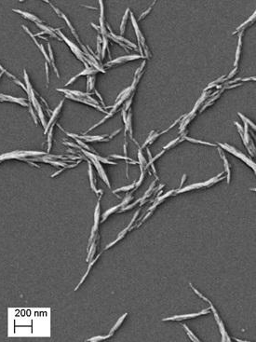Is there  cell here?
<instances>
[{
  "label": "cell",
  "instance_id": "obj_1",
  "mask_svg": "<svg viewBox=\"0 0 256 342\" xmlns=\"http://www.w3.org/2000/svg\"><path fill=\"white\" fill-rule=\"evenodd\" d=\"M207 96H209V93H207L206 91H204L203 93H202V96L197 101V103H196V105H195V106H194V108L192 109V111L191 112L189 113V114H187V115H184V119H183V121H182V124H181V127H180V132H183L184 130H185V128H186V126L189 124V122L192 120V119L196 117V113H197V110L199 109V106H200V104H202V102L207 98Z\"/></svg>",
  "mask_w": 256,
  "mask_h": 342
},
{
  "label": "cell",
  "instance_id": "obj_2",
  "mask_svg": "<svg viewBox=\"0 0 256 342\" xmlns=\"http://www.w3.org/2000/svg\"><path fill=\"white\" fill-rule=\"evenodd\" d=\"M53 31L56 32V33H57V35H59L60 37H61L66 42V44L70 47V49H72V51L75 53V55L76 57H78V58L80 60V61L85 64V66H87V65H88L87 63H86V58H87V57H85V56H84V52H83V51H82L78 46H76L75 44H74L71 40L68 39V38L63 35V34L61 31H60V29H54Z\"/></svg>",
  "mask_w": 256,
  "mask_h": 342
},
{
  "label": "cell",
  "instance_id": "obj_3",
  "mask_svg": "<svg viewBox=\"0 0 256 342\" xmlns=\"http://www.w3.org/2000/svg\"><path fill=\"white\" fill-rule=\"evenodd\" d=\"M218 144H219V146H220L222 148L225 149L226 151H228V152H230L231 154H233V155H235L236 157H237V158H240V159H242L246 164H248L249 166H251V167L253 169L254 172L256 171L255 163H254V162H253L252 159H250L248 157H246L243 153H241L240 151H238L237 148H235V147H231V146H229V144H222V143H219Z\"/></svg>",
  "mask_w": 256,
  "mask_h": 342
},
{
  "label": "cell",
  "instance_id": "obj_4",
  "mask_svg": "<svg viewBox=\"0 0 256 342\" xmlns=\"http://www.w3.org/2000/svg\"><path fill=\"white\" fill-rule=\"evenodd\" d=\"M132 200V194L131 193V194H129L128 196H126L125 197V199L123 200V201L122 202H120L119 204H117V205H116V206H114V207H112V208H110V209H108L104 215H102V222H104L106 219H107V217L111 215V213H115L118 208H122V207H124L125 205H127L128 203H129Z\"/></svg>",
  "mask_w": 256,
  "mask_h": 342
},
{
  "label": "cell",
  "instance_id": "obj_5",
  "mask_svg": "<svg viewBox=\"0 0 256 342\" xmlns=\"http://www.w3.org/2000/svg\"><path fill=\"white\" fill-rule=\"evenodd\" d=\"M207 313H210V309H206L202 311L201 312H198V313H191V314H184V315H175V316H172V317H168V318H165L162 321H181V320H184V319H188V318H195V317H198V316H200V315H204V314H207Z\"/></svg>",
  "mask_w": 256,
  "mask_h": 342
},
{
  "label": "cell",
  "instance_id": "obj_6",
  "mask_svg": "<svg viewBox=\"0 0 256 342\" xmlns=\"http://www.w3.org/2000/svg\"><path fill=\"white\" fill-rule=\"evenodd\" d=\"M91 161H92V163L95 165V167H96V169H97V172L99 173V174H100V176L102 177V180L104 181V183L108 186V187L109 189H111V185H110V182H109V180H108V177H107V175H106V174H105V171H104V169L102 168V164H101V162L98 160V159H93V158H91V157H88Z\"/></svg>",
  "mask_w": 256,
  "mask_h": 342
},
{
  "label": "cell",
  "instance_id": "obj_7",
  "mask_svg": "<svg viewBox=\"0 0 256 342\" xmlns=\"http://www.w3.org/2000/svg\"><path fill=\"white\" fill-rule=\"evenodd\" d=\"M63 100L61 101V103H60V105L54 109V111L52 112V115H51V117H50V119H49V122L47 124V126H46V128H45V132H44L45 134L49 132V129L50 128V126L52 125V123L56 122L57 117H58L60 112H61V109H62V107H63Z\"/></svg>",
  "mask_w": 256,
  "mask_h": 342
},
{
  "label": "cell",
  "instance_id": "obj_8",
  "mask_svg": "<svg viewBox=\"0 0 256 342\" xmlns=\"http://www.w3.org/2000/svg\"><path fill=\"white\" fill-rule=\"evenodd\" d=\"M143 56L142 55H128V56H122V57H119V58H116L115 60H111V61L107 64V65H110V64H122V63H126L128 61H132V60H136V59H140Z\"/></svg>",
  "mask_w": 256,
  "mask_h": 342
},
{
  "label": "cell",
  "instance_id": "obj_9",
  "mask_svg": "<svg viewBox=\"0 0 256 342\" xmlns=\"http://www.w3.org/2000/svg\"><path fill=\"white\" fill-rule=\"evenodd\" d=\"M139 213H140V211L138 210L137 212H136V213H135V216H134V217L132 218V220H131V223L129 224V226H128V227H127V228H125V229L123 230V231H122L121 233H119V235H118V237H117V239H116V240L115 242H113L112 243H110V244H108V245H107V246L105 247V250H107V249H109V248H110L111 246H113L114 244H116V242H118L119 240H121V239H122V238H123V237L125 236V234H126V233H127V232H128V231H129V230H130V228L131 227V225H132V223H133V222H134V220L136 219V216H137L139 215Z\"/></svg>",
  "mask_w": 256,
  "mask_h": 342
},
{
  "label": "cell",
  "instance_id": "obj_10",
  "mask_svg": "<svg viewBox=\"0 0 256 342\" xmlns=\"http://www.w3.org/2000/svg\"><path fill=\"white\" fill-rule=\"evenodd\" d=\"M95 73H97V70L96 69H94V68H92V67H90L89 65L88 66H86L85 67V69L82 71V72H80L78 75H76V76H75L73 79H71L70 80H69V82H67L66 83V86L67 85H70L71 83H73L76 79L78 78H79V76H84V75H88V76H90V75H93V74H95Z\"/></svg>",
  "mask_w": 256,
  "mask_h": 342
},
{
  "label": "cell",
  "instance_id": "obj_11",
  "mask_svg": "<svg viewBox=\"0 0 256 342\" xmlns=\"http://www.w3.org/2000/svg\"><path fill=\"white\" fill-rule=\"evenodd\" d=\"M242 35H243V30L240 31V35H238V43H237V48L236 51V59H235V63H234V68H238V61H240V53H241V48H242Z\"/></svg>",
  "mask_w": 256,
  "mask_h": 342
},
{
  "label": "cell",
  "instance_id": "obj_12",
  "mask_svg": "<svg viewBox=\"0 0 256 342\" xmlns=\"http://www.w3.org/2000/svg\"><path fill=\"white\" fill-rule=\"evenodd\" d=\"M13 11L21 14L22 17H24V18H26V19H28V20H30V21H32L34 22H36V23H42V21L38 18V17H37L36 15H34L32 13H29V12H26V11H22V10H13Z\"/></svg>",
  "mask_w": 256,
  "mask_h": 342
},
{
  "label": "cell",
  "instance_id": "obj_13",
  "mask_svg": "<svg viewBox=\"0 0 256 342\" xmlns=\"http://www.w3.org/2000/svg\"><path fill=\"white\" fill-rule=\"evenodd\" d=\"M0 98H1L3 101H10V102L18 103L19 105H21L22 106H28L26 104V102H25L24 98H17V97H13V96H10V95H6V94H0Z\"/></svg>",
  "mask_w": 256,
  "mask_h": 342
},
{
  "label": "cell",
  "instance_id": "obj_14",
  "mask_svg": "<svg viewBox=\"0 0 256 342\" xmlns=\"http://www.w3.org/2000/svg\"><path fill=\"white\" fill-rule=\"evenodd\" d=\"M127 316H128V313H124V315H123V316H121V317L118 319V321L116 322V323L115 326H113V328L111 329V331H110V333H109V335H108V336H106V337H104V339H107V338H110V337H112V336L115 334V332H116V330L119 328V326H121V324H122V323H123V321L125 320V318L127 317Z\"/></svg>",
  "mask_w": 256,
  "mask_h": 342
},
{
  "label": "cell",
  "instance_id": "obj_15",
  "mask_svg": "<svg viewBox=\"0 0 256 342\" xmlns=\"http://www.w3.org/2000/svg\"><path fill=\"white\" fill-rule=\"evenodd\" d=\"M219 153H220V156H221L222 159H223V160H224V162H225V172L227 173V177H226V179H227V184H229V183H230V178H231V172H230V167H229L228 160H227V159H226L225 155V154L223 153V151H222V149H221V148H219Z\"/></svg>",
  "mask_w": 256,
  "mask_h": 342
},
{
  "label": "cell",
  "instance_id": "obj_16",
  "mask_svg": "<svg viewBox=\"0 0 256 342\" xmlns=\"http://www.w3.org/2000/svg\"><path fill=\"white\" fill-rule=\"evenodd\" d=\"M89 175H90V187L91 189L94 191L95 193H101L102 194V190H97L96 186H95V183H94V177H93V172H92V167H91V163L89 161Z\"/></svg>",
  "mask_w": 256,
  "mask_h": 342
},
{
  "label": "cell",
  "instance_id": "obj_17",
  "mask_svg": "<svg viewBox=\"0 0 256 342\" xmlns=\"http://www.w3.org/2000/svg\"><path fill=\"white\" fill-rule=\"evenodd\" d=\"M100 255H101V254H98V255H97V257H96V258H94V259H93V260H91V261L90 262V265H89V268H88V269H87V271H86V273H85V275L83 276V278H82V279H81V281H79V284H78V286H76V287H75V291H76V290H78V288L80 287V285H81V284H82L84 283V281H85V280H86V278H87V276H88V274H89V272H90V269L92 268V266H93V265H94V264H95V262H96V261H97V260L99 259V257H100Z\"/></svg>",
  "mask_w": 256,
  "mask_h": 342
},
{
  "label": "cell",
  "instance_id": "obj_18",
  "mask_svg": "<svg viewBox=\"0 0 256 342\" xmlns=\"http://www.w3.org/2000/svg\"><path fill=\"white\" fill-rule=\"evenodd\" d=\"M139 147V151H138V159H139V161H138V164H140V169H141V172L143 171V166L146 164V160L144 159L143 153H142V148L140 147V146L138 144Z\"/></svg>",
  "mask_w": 256,
  "mask_h": 342
},
{
  "label": "cell",
  "instance_id": "obj_19",
  "mask_svg": "<svg viewBox=\"0 0 256 342\" xmlns=\"http://www.w3.org/2000/svg\"><path fill=\"white\" fill-rule=\"evenodd\" d=\"M255 14H256V12H253V14H252V16L250 17V18H249L248 20H247L246 22H243V23H242V24L240 25V26H238V27H237V28L236 29V31H235V32L233 33V35H235V34H237V33H238V32H240V31H242V29L244 28V26H245V25H247V24H249V23H251V22H253L252 21H253V20L255 19Z\"/></svg>",
  "mask_w": 256,
  "mask_h": 342
},
{
  "label": "cell",
  "instance_id": "obj_20",
  "mask_svg": "<svg viewBox=\"0 0 256 342\" xmlns=\"http://www.w3.org/2000/svg\"><path fill=\"white\" fill-rule=\"evenodd\" d=\"M187 141H189L191 143H194V144H206V146H210V147H216L215 144H211V143H209V142H204V141H200V140H197V139H194V138H190V137H185L184 138Z\"/></svg>",
  "mask_w": 256,
  "mask_h": 342
},
{
  "label": "cell",
  "instance_id": "obj_21",
  "mask_svg": "<svg viewBox=\"0 0 256 342\" xmlns=\"http://www.w3.org/2000/svg\"><path fill=\"white\" fill-rule=\"evenodd\" d=\"M48 48H49V58H50V60H51V63H52V66H53V68H54V71L56 72V75H57V76H58V78H60L59 72H58V70H57V67H56V65H55V63H54V56H53V51H52V49H51V47H50V44H49V43L48 44Z\"/></svg>",
  "mask_w": 256,
  "mask_h": 342
},
{
  "label": "cell",
  "instance_id": "obj_22",
  "mask_svg": "<svg viewBox=\"0 0 256 342\" xmlns=\"http://www.w3.org/2000/svg\"><path fill=\"white\" fill-rule=\"evenodd\" d=\"M129 13H130V8H127V10L125 11V14H124V16H123L121 25H120V34H121V35H123V33H124L125 25H126V22H127V20H128V16H129Z\"/></svg>",
  "mask_w": 256,
  "mask_h": 342
},
{
  "label": "cell",
  "instance_id": "obj_23",
  "mask_svg": "<svg viewBox=\"0 0 256 342\" xmlns=\"http://www.w3.org/2000/svg\"><path fill=\"white\" fill-rule=\"evenodd\" d=\"M74 139L75 140V142L78 143L79 146L82 147V148H85V149H87L88 151H91V152H94V150H93L90 147H89V146H87L86 144H85L84 142H82L80 139H78V138H75V137H74Z\"/></svg>",
  "mask_w": 256,
  "mask_h": 342
},
{
  "label": "cell",
  "instance_id": "obj_24",
  "mask_svg": "<svg viewBox=\"0 0 256 342\" xmlns=\"http://www.w3.org/2000/svg\"><path fill=\"white\" fill-rule=\"evenodd\" d=\"M134 187H135V183H133V184H131V185H130V186L120 187V189H117L114 190L113 192H114V193H116V192H119V191H129V190L134 189Z\"/></svg>",
  "mask_w": 256,
  "mask_h": 342
},
{
  "label": "cell",
  "instance_id": "obj_25",
  "mask_svg": "<svg viewBox=\"0 0 256 342\" xmlns=\"http://www.w3.org/2000/svg\"><path fill=\"white\" fill-rule=\"evenodd\" d=\"M184 329H185V331H186V333H187V335H188V337L191 338V340H193V341H197V342H199V338H196V336L193 334V333L189 330V328L187 327L185 324H184Z\"/></svg>",
  "mask_w": 256,
  "mask_h": 342
},
{
  "label": "cell",
  "instance_id": "obj_26",
  "mask_svg": "<svg viewBox=\"0 0 256 342\" xmlns=\"http://www.w3.org/2000/svg\"><path fill=\"white\" fill-rule=\"evenodd\" d=\"M237 114H238V116H240V117L242 118V120H244L245 122H247V123H248V124H250V125L252 126V129H253V130H255V129H256V127H255V124H254V123H252V121L250 120V119H249V118H247L246 117H244V116H243V115H242L241 113H237Z\"/></svg>",
  "mask_w": 256,
  "mask_h": 342
},
{
  "label": "cell",
  "instance_id": "obj_27",
  "mask_svg": "<svg viewBox=\"0 0 256 342\" xmlns=\"http://www.w3.org/2000/svg\"><path fill=\"white\" fill-rule=\"evenodd\" d=\"M190 286H191V288L193 289V291H194V292H195L196 294H197L198 296H200V297H201V298L203 299V300H205V301H206V302H208V303L210 302V300H209V299H208V298H206V297H205V296H204L203 295H201V294H200V293H199V292L198 291V290H197V289H196V288H195V287H194V286L192 285V284H190Z\"/></svg>",
  "mask_w": 256,
  "mask_h": 342
},
{
  "label": "cell",
  "instance_id": "obj_28",
  "mask_svg": "<svg viewBox=\"0 0 256 342\" xmlns=\"http://www.w3.org/2000/svg\"><path fill=\"white\" fill-rule=\"evenodd\" d=\"M181 139L180 138H176V139H174L173 141H172V142H169L166 147H163V150H167V149H169V148H170V147H172V146H174V144L178 142V141H180Z\"/></svg>",
  "mask_w": 256,
  "mask_h": 342
},
{
  "label": "cell",
  "instance_id": "obj_29",
  "mask_svg": "<svg viewBox=\"0 0 256 342\" xmlns=\"http://www.w3.org/2000/svg\"><path fill=\"white\" fill-rule=\"evenodd\" d=\"M143 178H144V172L143 171L142 174H141V176H140L139 181H138L137 183H135V187H134V189H137L138 187L140 186V185L142 184V182H143Z\"/></svg>",
  "mask_w": 256,
  "mask_h": 342
},
{
  "label": "cell",
  "instance_id": "obj_30",
  "mask_svg": "<svg viewBox=\"0 0 256 342\" xmlns=\"http://www.w3.org/2000/svg\"><path fill=\"white\" fill-rule=\"evenodd\" d=\"M0 69H1V70H2V73H5V74H6L7 76H10V78H11V79H13L14 80H16V79H17L15 78V76H13V75H11V74H10V72H8V71H7V70L5 69V68H4V67H3V66L1 65V64H0Z\"/></svg>",
  "mask_w": 256,
  "mask_h": 342
},
{
  "label": "cell",
  "instance_id": "obj_31",
  "mask_svg": "<svg viewBox=\"0 0 256 342\" xmlns=\"http://www.w3.org/2000/svg\"><path fill=\"white\" fill-rule=\"evenodd\" d=\"M174 192H175L174 190H172V191H169V192H168V193H166L165 195H163V196H161V197H160V198H158V199H157V201H161V202H162V201H163V200H165L166 198H168V197H169V196H170V195H172V193H174Z\"/></svg>",
  "mask_w": 256,
  "mask_h": 342
},
{
  "label": "cell",
  "instance_id": "obj_32",
  "mask_svg": "<svg viewBox=\"0 0 256 342\" xmlns=\"http://www.w3.org/2000/svg\"><path fill=\"white\" fill-rule=\"evenodd\" d=\"M155 4H156V2H153V4H152V6H151V7H150L149 8H147V10H146V11H144V12H143V14H142V15L140 16V18H139V20H142L143 18H144V17H146V14H147V13H149V12L151 11V10H152V7H153L154 5H155Z\"/></svg>",
  "mask_w": 256,
  "mask_h": 342
},
{
  "label": "cell",
  "instance_id": "obj_33",
  "mask_svg": "<svg viewBox=\"0 0 256 342\" xmlns=\"http://www.w3.org/2000/svg\"><path fill=\"white\" fill-rule=\"evenodd\" d=\"M45 69H46V76H47V84L49 85V66H48V63L47 62L45 64Z\"/></svg>",
  "mask_w": 256,
  "mask_h": 342
},
{
  "label": "cell",
  "instance_id": "obj_34",
  "mask_svg": "<svg viewBox=\"0 0 256 342\" xmlns=\"http://www.w3.org/2000/svg\"><path fill=\"white\" fill-rule=\"evenodd\" d=\"M237 68H234V69L229 73V75L226 76V79H231V78H233V76H235V74L237 73Z\"/></svg>",
  "mask_w": 256,
  "mask_h": 342
},
{
  "label": "cell",
  "instance_id": "obj_35",
  "mask_svg": "<svg viewBox=\"0 0 256 342\" xmlns=\"http://www.w3.org/2000/svg\"><path fill=\"white\" fill-rule=\"evenodd\" d=\"M241 81H249V80H255V78L254 76H251V78H248V79H240Z\"/></svg>",
  "mask_w": 256,
  "mask_h": 342
},
{
  "label": "cell",
  "instance_id": "obj_36",
  "mask_svg": "<svg viewBox=\"0 0 256 342\" xmlns=\"http://www.w3.org/2000/svg\"><path fill=\"white\" fill-rule=\"evenodd\" d=\"M185 178H186V175H185V174H184V176H183V178H182V182H181L180 187H182V186H183V185H184V180H185Z\"/></svg>",
  "mask_w": 256,
  "mask_h": 342
},
{
  "label": "cell",
  "instance_id": "obj_37",
  "mask_svg": "<svg viewBox=\"0 0 256 342\" xmlns=\"http://www.w3.org/2000/svg\"><path fill=\"white\" fill-rule=\"evenodd\" d=\"M1 101H3V100H2V99H1V98H0V102H1Z\"/></svg>",
  "mask_w": 256,
  "mask_h": 342
}]
</instances>
